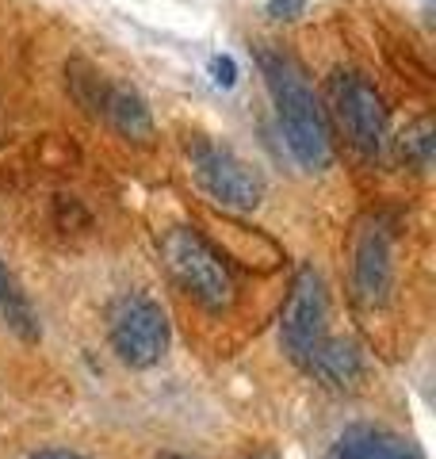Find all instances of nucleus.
<instances>
[{
	"instance_id": "nucleus-18",
	"label": "nucleus",
	"mask_w": 436,
	"mask_h": 459,
	"mask_svg": "<svg viewBox=\"0 0 436 459\" xmlns=\"http://www.w3.org/2000/svg\"><path fill=\"white\" fill-rule=\"evenodd\" d=\"M253 459H272V455H253Z\"/></svg>"
},
{
	"instance_id": "nucleus-3",
	"label": "nucleus",
	"mask_w": 436,
	"mask_h": 459,
	"mask_svg": "<svg viewBox=\"0 0 436 459\" xmlns=\"http://www.w3.org/2000/svg\"><path fill=\"white\" fill-rule=\"evenodd\" d=\"M108 341L126 368H153L169 352V314L142 291H126L108 307Z\"/></svg>"
},
{
	"instance_id": "nucleus-17",
	"label": "nucleus",
	"mask_w": 436,
	"mask_h": 459,
	"mask_svg": "<svg viewBox=\"0 0 436 459\" xmlns=\"http://www.w3.org/2000/svg\"><path fill=\"white\" fill-rule=\"evenodd\" d=\"M161 459H187V455H177V452H165Z\"/></svg>"
},
{
	"instance_id": "nucleus-7",
	"label": "nucleus",
	"mask_w": 436,
	"mask_h": 459,
	"mask_svg": "<svg viewBox=\"0 0 436 459\" xmlns=\"http://www.w3.org/2000/svg\"><path fill=\"white\" fill-rule=\"evenodd\" d=\"M395 287V261H390V241L383 226H368L356 238L353 249V295L360 307H383Z\"/></svg>"
},
{
	"instance_id": "nucleus-6",
	"label": "nucleus",
	"mask_w": 436,
	"mask_h": 459,
	"mask_svg": "<svg viewBox=\"0 0 436 459\" xmlns=\"http://www.w3.org/2000/svg\"><path fill=\"white\" fill-rule=\"evenodd\" d=\"M329 96H333L337 123L344 126L348 142L368 157L379 153L387 142V104H383L379 89L360 74H333Z\"/></svg>"
},
{
	"instance_id": "nucleus-5",
	"label": "nucleus",
	"mask_w": 436,
	"mask_h": 459,
	"mask_svg": "<svg viewBox=\"0 0 436 459\" xmlns=\"http://www.w3.org/2000/svg\"><path fill=\"white\" fill-rule=\"evenodd\" d=\"M187 161H192L199 188L207 192L214 204H222L230 211H253L260 199H265L260 172H253L234 150L218 146L211 138H196L192 146H187Z\"/></svg>"
},
{
	"instance_id": "nucleus-13",
	"label": "nucleus",
	"mask_w": 436,
	"mask_h": 459,
	"mask_svg": "<svg viewBox=\"0 0 436 459\" xmlns=\"http://www.w3.org/2000/svg\"><path fill=\"white\" fill-rule=\"evenodd\" d=\"M402 153L410 157L417 169H429V161H432V131H429L425 119H421L410 134H402Z\"/></svg>"
},
{
	"instance_id": "nucleus-1",
	"label": "nucleus",
	"mask_w": 436,
	"mask_h": 459,
	"mask_svg": "<svg viewBox=\"0 0 436 459\" xmlns=\"http://www.w3.org/2000/svg\"><path fill=\"white\" fill-rule=\"evenodd\" d=\"M260 74L268 81L272 104H275V119L287 138L291 157L307 169V172H322L333 161V142H329V126H326V111L318 104V96L310 92L307 77L299 74V65L287 54L260 47L257 50Z\"/></svg>"
},
{
	"instance_id": "nucleus-15",
	"label": "nucleus",
	"mask_w": 436,
	"mask_h": 459,
	"mask_svg": "<svg viewBox=\"0 0 436 459\" xmlns=\"http://www.w3.org/2000/svg\"><path fill=\"white\" fill-rule=\"evenodd\" d=\"M302 8H307V0H268L272 20H295V16H302Z\"/></svg>"
},
{
	"instance_id": "nucleus-12",
	"label": "nucleus",
	"mask_w": 436,
	"mask_h": 459,
	"mask_svg": "<svg viewBox=\"0 0 436 459\" xmlns=\"http://www.w3.org/2000/svg\"><path fill=\"white\" fill-rule=\"evenodd\" d=\"M69 84H73V96H77L84 108L104 111V100H108V89H111V84L100 81V77H96V69H89L84 62H73V65H69Z\"/></svg>"
},
{
	"instance_id": "nucleus-4",
	"label": "nucleus",
	"mask_w": 436,
	"mask_h": 459,
	"mask_svg": "<svg viewBox=\"0 0 436 459\" xmlns=\"http://www.w3.org/2000/svg\"><path fill=\"white\" fill-rule=\"evenodd\" d=\"M329 299H326V283L318 276L314 264H302L291 283L287 307H283V322H280V341L291 364H299L307 371L318 352L329 341Z\"/></svg>"
},
{
	"instance_id": "nucleus-9",
	"label": "nucleus",
	"mask_w": 436,
	"mask_h": 459,
	"mask_svg": "<svg viewBox=\"0 0 436 459\" xmlns=\"http://www.w3.org/2000/svg\"><path fill=\"white\" fill-rule=\"evenodd\" d=\"M318 383L326 386H337V391H353V386L363 379V356L353 341H341V337H329L326 349L318 352V360L307 368Z\"/></svg>"
},
{
	"instance_id": "nucleus-10",
	"label": "nucleus",
	"mask_w": 436,
	"mask_h": 459,
	"mask_svg": "<svg viewBox=\"0 0 436 459\" xmlns=\"http://www.w3.org/2000/svg\"><path fill=\"white\" fill-rule=\"evenodd\" d=\"M104 111L111 115V123L119 126L126 138H138V142L153 138V115L145 108V100L138 96V89H130V84H111Z\"/></svg>"
},
{
	"instance_id": "nucleus-16",
	"label": "nucleus",
	"mask_w": 436,
	"mask_h": 459,
	"mask_svg": "<svg viewBox=\"0 0 436 459\" xmlns=\"http://www.w3.org/2000/svg\"><path fill=\"white\" fill-rule=\"evenodd\" d=\"M27 459H84V455L65 452V448H47V452H35V455H27Z\"/></svg>"
},
{
	"instance_id": "nucleus-14",
	"label": "nucleus",
	"mask_w": 436,
	"mask_h": 459,
	"mask_svg": "<svg viewBox=\"0 0 436 459\" xmlns=\"http://www.w3.org/2000/svg\"><path fill=\"white\" fill-rule=\"evenodd\" d=\"M211 77L218 89H234V81H238V62L230 54H214L211 57Z\"/></svg>"
},
{
	"instance_id": "nucleus-2",
	"label": "nucleus",
	"mask_w": 436,
	"mask_h": 459,
	"mask_svg": "<svg viewBox=\"0 0 436 459\" xmlns=\"http://www.w3.org/2000/svg\"><path fill=\"white\" fill-rule=\"evenodd\" d=\"M161 256L169 276L177 280L184 295H192L203 310L222 314L234 303V276L207 238L192 226H172L161 238Z\"/></svg>"
},
{
	"instance_id": "nucleus-11",
	"label": "nucleus",
	"mask_w": 436,
	"mask_h": 459,
	"mask_svg": "<svg viewBox=\"0 0 436 459\" xmlns=\"http://www.w3.org/2000/svg\"><path fill=\"white\" fill-rule=\"evenodd\" d=\"M0 318L8 322V329L16 337L23 341H39V318H35V307H31V299L23 295V287L20 280L8 272V264L0 261Z\"/></svg>"
},
{
	"instance_id": "nucleus-8",
	"label": "nucleus",
	"mask_w": 436,
	"mask_h": 459,
	"mask_svg": "<svg viewBox=\"0 0 436 459\" xmlns=\"http://www.w3.org/2000/svg\"><path fill=\"white\" fill-rule=\"evenodd\" d=\"M326 459H425L417 444L402 433H390L383 425H348L344 433L329 444Z\"/></svg>"
}]
</instances>
